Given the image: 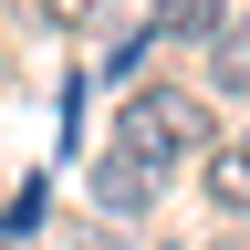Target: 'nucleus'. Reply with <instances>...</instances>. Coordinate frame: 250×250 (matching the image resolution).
I'll use <instances>...</instances> for the list:
<instances>
[{"label": "nucleus", "mask_w": 250, "mask_h": 250, "mask_svg": "<svg viewBox=\"0 0 250 250\" xmlns=\"http://www.w3.org/2000/svg\"><path fill=\"white\" fill-rule=\"evenodd\" d=\"M94 198L136 219V208L156 198V167H146V156H125V146H104V156H94Z\"/></svg>", "instance_id": "obj_2"}, {"label": "nucleus", "mask_w": 250, "mask_h": 250, "mask_svg": "<svg viewBox=\"0 0 250 250\" xmlns=\"http://www.w3.org/2000/svg\"><path fill=\"white\" fill-rule=\"evenodd\" d=\"M42 208H52V188L31 177V188H11V208H0V240H31L42 229Z\"/></svg>", "instance_id": "obj_6"}, {"label": "nucleus", "mask_w": 250, "mask_h": 250, "mask_svg": "<svg viewBox=\"0 0 250 250\" xmlns=\"http://www.w3.org/2000/svg\"><path fill=\"white\" fill-rule=\"evenodd\" d=\"M208 198H219V208H250V125L208 146Z\"/></svg>", "instance_id": "obj_4"}, {"label": "nucleus", "mask_w": 250, "mask_h": 250, "mask_svg": "<svg viewBox=\"0 0 250 250\" xmlns=\"http://www.w3.org/2000/svg\"><path fill=\"white\" fill-rule=\"evenodd\" d=\"M208 136V125H198V94H136V104H125V156H146V167L156 177H167V156H188V146H198Z\"/></svg>", "instance_id": "obj_1"}, {"label": "nucleus", "mask_w": 250, "mask_h": 250, "mask_svg": "<svg viewBox=\"0 0 250 250\" xmlns=\"http://www.w3.org/2000/svg\"><path fill=\"white\" fill-rule=\"evenodd\" d=\"M208 83H219V94H250V21H219V52H208Z\"/></svg>", "instance_id": "obj_5"}, {"label": "nucleus", "mask_w": 250, "mask_h": 250, "mask_svg": "<svg viewBox=\"0 0 250 250\" xmlns=\"http://www.w3.org/2000/svg\"><path fill=\"white\" fill-rule=\"evenodd\" d=\"M219 21H229V0H156V42H219Z\"/></svg>", "instance_id": "obj_3"}, {"label": "nucleus", "mask_w": 250, "mask_h": 250, "mask_svg": "<svg viewBox=\"0 0 250 250\" xmlns=\"http://www.w3.org/2000/svg\"><path fill=\"white\" fill-rule=\"evenodd\" d=\"M219 250H250V240H219Z\"/></svg>", "instance_id": "obj_8"}, {"label": "nucleus", "mask_w": 250, "mask_h": 250, "mask_svg": "<svg viewBox=\"0 0 250 250\" xmlns=\"http://www.w3.org/2000/svg\"><path fill=\"white\" fill-rule=\"evenodd\" d=\"M115 0H42V21H62V31H83V21H104Z\"/></svg>", "instance_id": "obj_7"}]
</instances>
